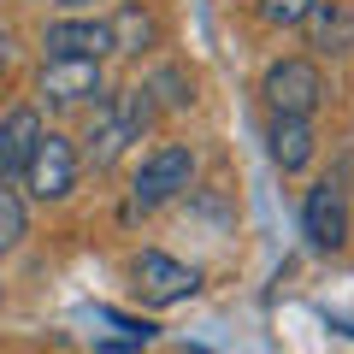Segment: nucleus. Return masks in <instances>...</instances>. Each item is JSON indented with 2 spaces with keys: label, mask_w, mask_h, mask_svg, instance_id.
Returning a JSON list of instances; mask_svg holds the SVG:
<instances>
[{
  "label": "nucleus",
  "mask_w": 354,
  "mask_h": 354,
  "mask_svg": "<svg viewBox=\"0 0 354 354\" xmlns=\"http://www.w3.org/2000/svg\"><path fill=\"white\" fill-rule=\"evenodd\" d=\"M189 183H195V148H183V142H160V148L136 165V183H130V213H153V207L177 201Z\"/></svg>",
  "instance_id": "1"
},
{
  "label": "nucleus",
  "mask_w": 354,
  "mask_h": 354,
  "mask_svg": "<svg viewBox=\"0 0 354 354\" xmlns=\"http://www.w3.org/2000/svg\"><path fill=\"white\" fill-rule=\"evenodd\" d=\"M266 148H272V165H278V171H301V165L313 160V148H319L313 118H278V113H272Z\"/></svg>",
  "instance_id": "9"
},
{
  "label": "nucleus",
  "mask_w": 354,
  "mask_h": 354,
  "mask_svg": "<svg viewBox=\"0 0 354 354\" xmlns=\"http://www.w3.org/2000/svg\"><path fill=\"white\" fill-rule=\"evenodd\" d=\"M319 53H348L354 48V6L348 0H313V12L301 18Z\"/></svg>",
  "instance_id": "10"
},
{
  "label": "nucleus",
  "mask_w": 354,
  "mask_h": 354,
  "mask_svg": "<svg viewBox=\"0 0 354 354\" xmlns=\"http://www.w3.org/2000/svg\"><path fill=\"white\" fill-rule=\"evenodd\" d=\"M106 30H113V53H148L153 41H160V24H153L142 6H118V12L106 18Z\"/></svg>",
  "instance_id": "11"
},
{
  "label": "nucleus",
  "mask_w": 354,
  "mask_h": 354,
  "mask_svg": "<svg viewBox=\"0 0 354 354\" xmlns=\"http://www.w3.org/2000/svg\"><path fill=\"white\" fill-rule=\"evenodd\" d=\"M130 278H136V295L148 307H177V301H189L201 290V272L171 260V254H160V248H142L136 266H130Z\"/></svg>",
  "instance_id": "4"
},
{
  "label": "nucleus",
  "mask_w": 354,
  "mask_h": 354,
  "mask_svg": "<svg viewBox=\"0 0 354 354\" xmlns=\"http://www.w3.org/2000/svg\"><path fill=\"white\" fill-rule=\"evenodd\" d=\"M130 148V136H124V124H118L113 118V106H95V124H88V165H95V171H106V165L118 160V153Z\"/></svg>",
  "instance_id": "12"
},
{
  "label": "nucleus",
  "mask_w": 354,
  "mask_h": 354,
  "mask_svg": "<svg viewBox=\"0 0 354 354\" xmlns=\"http://www.w3.org/2000/svg\"><path fill=\"white\" fill-rule=\"evenodd\" d=\"M301 236L313 242L319 254H337L342 242H348V201H342L337 177H325V183L307 189V201H301Z\"/></svg>",
  "instance_id": "5"
},
{
  "label": "nucleus",
  "mask_w": 354,
  "mask_h": 354,
  "mask_svg": "<svg viewBox=\"0 0 354 354\" xmlns=\"http://www.w3.org/2000/svg\"><path fill=\"white\" fill-rule=\"evenodd\" d=\"M260 95H266V106L278 118H313L319 101H325V71H319L313 59H278L266 71Z\"/></svg>",
  "instance_id": "2"
},
{
  "label": "nucleus",
  "mask_w": 354,
  "mask_h": 354,
  "mask_svg": "<svg viewBox=\"0 0 354 354\" xmlns=\"http://www.w3.org/2000/svg\"><path fill=\"white\" fill-rule=\"evenodd\" d=\"M36 136H41V113L36 106H12L0 118V183L24 177L30 153H36Z\"/></svg>",
  "instance_id": "8"
},
{
  "label": "nucleus",
  "mask_w": 354,
  "mask_h": 354,
  "mask_svg": "<svg viewBox=\"0 0 354 354\" xmlns=\"http://www.w3.org/2000/svg\"><path fill=\"white\" fill-rule=\"evenodd\" d=\"M148 95H153V106H171V113H183V106H195V77H189V71H177V65H165V71L148 77Z\"/></svg>",
  "instance_id": "13"
},
{
  "label": "nucleus",
  "mask_w": 354,
  "mask_h": 354,
  "mask_svg": "<svg viewBox=\"0 0 354 354\" xmlns=\"http://www.w3.org/2000/svg\"><path fill=\"white\" fill-rule=\"evenodd\" d=\"M53 6H65V12H83V6H88V0H53Z\"/></svg>",
  "instance_id": "17"
},
{
  "label": "nucleus",
  "mask_w": 354,
  "mask_h": 354,
  "mask_svg": "<svg viewBox=\"0 0 354 354\" xmlns=\"http://www.w3.org/2000/svg\"><path fill=\"white\" fill-rule=\"evenodd\" d=\"M41 95L53 106H83L95 95H106L101 59H41Z\"/></svg>",
  "instance_id": "6"
},
{
  "label": "nucleus",
  "mask_w": 354,
  "mask_h": 354,
  "mask_svg": "<svg viewBox=\"0 0 354 354\" xmlns=\"http://www.w3.org/2000/svg\"><path fill=\"white\" fill-rule=\"evenodd\" d=\"M6 65H12V36L0 30V71H6Z\"/></svg>",
  "instance_id": "16"
},
{
  "label": "nucleus",
  "mask_w": 354,
  "mask_h": 354,
  "mask_svg": "<svg viewBox=\"0 0 354 354\" xmlns=\"http://www.w3.org/2000/svg\"><path fill=\"white\" fill-rule=\"evenodd\" d=\"M41 48H48V59H101V53H113V30H106V18H59L41 30Z\"/></svg>",
  "instance_id": "7"
},
{
  "label": "nucleus",
  "mask_w": 354,
  "mask_h": 354,
  "mask_svg": "<svg viewBox=\"0 0 354 354\" xmlns=\"http://www.w3.org/2000/svg\"><path fill=\"white\" fill-rule=\"evenodd\" d=\"M307 12H313V0H260V18L272 30H295Z\"/></svg>",
  "instance_id": "15"
},
{
  "label": "nucleus",
  "mask_w": 354,
  "mask_h": 354,
  "mask_svg": "<svg viewBox=\"0 0 354 354\" xmlns=\"http://www.w3.org/2000/svg\"><path fill=\"white\" fill-rule=\"evenodd\" d=\"M77 171H83V153L71 148V136L41 130L36 153H30V165H24V189L36 195V201H65V195L77 189Z\"/></svg>",
  "instance_id": "3"
},
{
  "label": "nucleus",
  "mask_w": 354,
  "mask_h": 354,
  "mask_svg": "<svg viewBox=\"0 0 354 354\" xmlns=\"http://www.w3.org/2000/svg\"><path fill=\"white\" fill-rule=\"evenodd\" d=\"M24 236H30V207L12 183H0V254H12Z\"/></svg>",
  "instance_id": "14"
}]
</instances>
